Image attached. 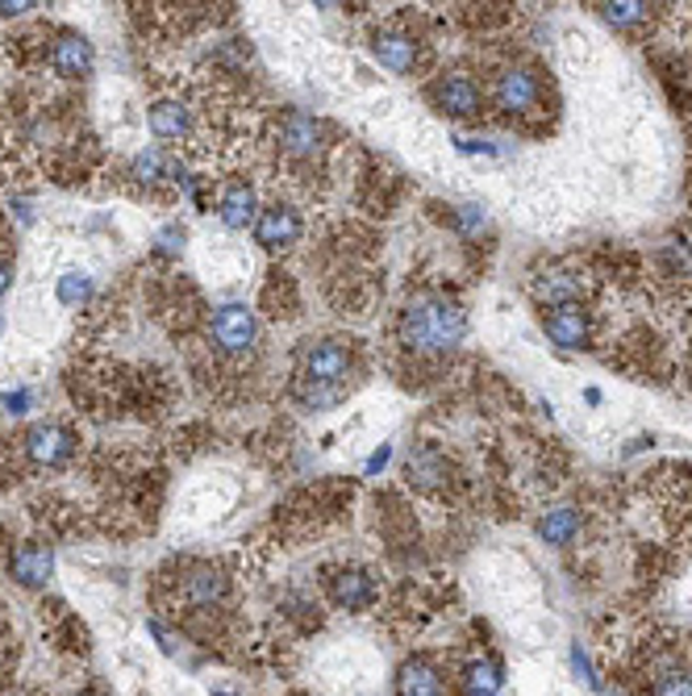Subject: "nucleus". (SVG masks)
<instances>
[{
  "instance_id": "6",
  "label": "nucleus",
  "mask_w": 692,
  "mask_h": 696,
  "mask_svg": "<svg viewBox=\"0 0 692 696\" xmlns=\"http://www.w3.org/2000/svg\"><path fill=\"white\" fill-rule=\"evenodd\" d=\"M280 147L288 159H297V163H318L321 154H326V147H330V133H326V126H321L318 117L309 114H288L280 126Z\"/></svg>"
},
{
  "instance_id": "16",
  "label": "nucleus",
  "mask_w": 692,
  "mask_h": 696,
  "mask_svg": "<svg viewBox=\"0 0 692 696\" xmlns=\"http://www.w3.org/2000/svg\"><path fill=\"white\" fill-rule=\"evenodd\" d=\"M51 63H55V72L63 79H79L93 72V42L84 39V34H72V30H63L51 46Z\"/></svg>"
},
{
  "instance_id": "26",
  "label": "nucleus",
  "mask_w": 692,
  "mask_h": 696,
  "mask_svg": "<svg viewBox=\"0 0 692 696\" xmlns=\"http://www.w3.org/2000/svg\"><path fill=\"white\" fill-rule=\"evenodd\" d=\"M455 229L464 238H480V229H488V213L480 205H459L455 208Z\"/></svg>"
},
{
  "instance_id": "28",
  "label": "nucleus",
  "mask_w": 692,
  "mask_h": 696,
  "mask_svg": "<svg viewBox=\"0 0 692 696\" xmlns=\"http://www.w3.org/2000/svg\"><path fill=\"white\" fill-rule=\"evenodd\" d=\"M572 667H576V672H581V676H584V684H588V688H593V693H605V684H600V676H597V672H593V658L584 655L581 646H572Z\"/></svg>"
},
{
  "instance_id": "27",
  "label": "nucleus",
  "mask_w": 692,
  "mask_h": 696,
  "mask_svg": "<svg viewBox=\"0 0 692 696\" xmlns=\"http://www.w3.org/2000/svg\"><path fill=\"white\" fill-rule=\"evenodd\" d=\"M93 292V283H88V276H79V271H72V276H63V283H58V297L72 304V301H84Z\"/></svg>"
},
{
  "instance_id": "32",
  "label": "nucleus",
  "mask_w": 692,
  "mask_h": 696,
  "mask_svg": "<svg viewBox=\"0 0 692 696\" xmlns=\"http://www.w3.org/2000/svg\"><path fill=\"white\" fill-rule=\"evenodd\" d=\"M388 454H393L388 447H380V451H375L372 459H368V475H375V471L384 468V463H388Z\"/></svg>"
},
{
  "instance_id": "24",
  "label": "nucleus",
  "mask_w": 692,
  "mask_h": 696,
  "mask_svg": "<svg viewBox=\"0 0 692 696\" xmlns=\"http://www.w3.org/2000/svg\"><path fill=\"white\" fill-rule=\"evenodd\" d=\"M651 696H692V672L689 667H663L651 679Z\"/></svg>"
},
{
  "instance_id": "31",
  "label": "nucleus",
  "mask_w": 692,
  "mask_h": 696,
  "mask_svg": "<svg viewBox=\"0 0 692 696\" xmlns=\"http://www.w3.org/2000/svg\"><path fill=\"white\" fill-rule=\"evenodd\" d=\"M34 4L30 0H0V18H21V13H30Z\"/></svg>"
},
{
  "instance_id": "20",
  "label": "nucleus",
  "mask_w": 692,
  "mask_h": 696,
  "mask_svg": "<svg viewBox=\"0 0 692 696\" xmlns=\"http://www.w3.org/2000/svg\"><path fill=\"white\" fill-rule=\"evenodd\" d=\"M147 121L155 138H184L188 126H192V114H188L180 100H159Z\"/></svg>"
},
{
  "instance_id": "8",
  "label": "nucleus",
  "mask_w": 692,
  "mask_h": 696,
  "mask_svg": "<svg viewBox=\"0 0 692 696\" xmlns=\"http://www.w3.org/2000/svg\"><path fill=\"white\" fill-rule=\"evenodd\" d=\"M584 276L572 267H546L530 280V292L543 309H560V304H584Z\"/></svg>"
},
{
  "instance_id": "13",
  "label": "nucleus",
  "mask_w": 692,
  "mask_h": 696,
  "mask_svg": "<svg viewBox=\"0 0 692 696\" xmlns=\"http://www.w3.org/2000/svg\"><path fill=\"white\" fill-rule=\"evenodd\" d=\"M396 696H447V676L434 658H409L396 672Z\"/></svg>"
},
{
  "instance_id": "18",
  "label": "nucleus",
  "mask_w": 692,
  "mask_h": 696,
  "mask_svg": "<svg viewBox=\"0 0 692 696\" xmlns=\"http://www.w3.org/2000/svg\"><path fill=\"white\" fill-rule=\"evenodd\" d=\"M505 688V667L501 658H476L464 667V693L468 696H497Z\"/></svg>"
},
{
  "instance_id": "12",
  "label": "nucleus",
  "mask_w": 692,
  "mask_h": 696,
  "mask_svg": "<svg viewBox=\"0 0 692 696\" xmlns=\"http://www.w3.org/2000/svg\"><path fill=\"white\" fill-rule=\"evenodd\" d=\"M375 592L380 588H375L372 571H363V567H338L330 576V601L347 613H363L368 604H375Z\"/></svg>"
},
{
  "instance_id": "14",
  "label": "nucleus",
  "mask_w": 692,
  "mask_h": 696,
  "mask_svg": "<svg viewBox=\"0 0 692 696\" xmlns=\"http://www.w3.org/2000/svg\"><path fill=\"white\" fill-rule=\"evenodd\" d=\"M184 597L192 609H213V604H222L230 597V576L213 564L192 567L184 576Z\"/></svg>"
},
{
  "instance_id": "11",
  "label": "nucleus",
  "mask_w": 692,
  "mask_h": 696,
  "mask_svg": "<svg viewBox=\"0 0 692 696\" xmlns=\"http://www.w3.org/2000/svg\"><path fill=\"white\" fill-rule=\"evenodd\" d=\"M372 55L380 58V67H388L396 76H409L413 67L422 63V42L405 34V30H375Z\"/></svg>"
},
{
  "instance_id": "29",
  "label": "nucleus",
  "mask_w": 692,
  "mask_h": 696,
  "mask_svg": "<svg viewBox=\"0 0 692 696\" xmlns=\"http://www.w3.org/2000/svg\"><path fill=\"white\" fill-rule=\"evenodd\" d=\"M180 246H184V229L180 226H168L159 234V255H175Z\"/></svg>"
},
{
  "instance_id": "19",
  "label": "nucleus",
  "mask_w": 692,
  "mask_h": 696,
  "mask_svg": "<svg viewBox=\"0 0 692 696\" xmlns=\"http://www.w3.org/2000/svg\"><path fill=\"white\" fill-rule=\"evenodd\" d=\"M447 471H450L447 454H438L434 447H422V451L409 459V480L426 492L443 489V484H447Z\"/></svg>"
},
{
  "instance_id": "7",
  "label": "nucleus",
  "mask_w": 692,
  "mask_h": 696,
  "mask_svg": "<svg viewBox=\"0 0 692 696\" xmlns=\"http://www.w3.org/2000/svg\"><path fill=\"white\" fill-rule=\"evenodd\" d=\"M546 339L560 351H584L593 342V318L584 304H560V309H543Z\"/></svg>"
},
{
  "instance_id": "4",
  "label": "nucleus",
  "mask_w": 692,
  "mask_h": 696,
  "mask_svg": "<svg viewBox=\"0 0 692 696\" xmlns=\"http://www.w3.org/2000/svg\"><path fill=\"white\" fill-rule=\"evenodd\" d=\"M209 334H213V342H217V351H222V355L243 358V355H251V351H255V342H259V321H255V313H251L246 304L230 301L213 313V321H209Z\"/></svg>"
},
{
  "instance_id": "21",
  "label": "nucleus",
  "mask_w": 692,
  "mask_h": 696,
  "mask_svg": "<svg viewBox=\"0 0 692 696\" xmlns=\"http://www.w3.org/2000/svg\"><path fill=\"white\" fill-rule=\"evenodd\" d=\"M539 534H543L551 546H567V543H576V534H581V513L572 505H560V508H551L543 522H539Z\"/></svg>"
},
{
  "instance_id": "30",
  "label": "nucleus",
  "mask_w": 692,
  "mask_h": 696,
  "mask_svg": "<svg viewBox=\"0 0 692 696\" xmlns=\"http://www.w3.org/2000/svg\"><path fill=\"white\" fill-rule=\"evenodd\" d=\"M30 400H34V393H30V388H18V393H4V409H9V414L18 417V414H25V409H30Z\"/></svg>"
},
{
  "instance_id": "5",
  "label": "nucleus",
  "mask_w": 692,
  "mask_h": 696,
  "mask_svg": "<svg viewBox=\"0 0 692 696\" xmlns=\"http://www.w3.org/2000/svg\"><path fill=\"white\" fill-rule=\"evenodd\" d=\"M430 105L443 117L468 121V117H480V109H485V88H480L468 72H447V76L434 79Z\"/></svg>"
},
{
  "instance_id": "33",
  "label": "nucleus",
  "mask_w": 692,
  "mask_h": 696,
  "mask_svg": "<svg viewBox=\"0 0 692 696\" xmlns=\"http://www.w3.org/2000/svg\"><path fill=\"white\" fill-rule=\"evenodd\" d=\"M9 280H13V276H9V267L0 264V297H4V288H9Z\"/></svg>"
},
{
  "instance_id": "17",
  "label": "nucleus",
  "mask_w": 692,
  "mask_h": 696,
  "mask_svg": "<svg viewBox=\"0 0 692 696\" xmlns=\"http://www.w3.org/2000/svg\"><path fill=\"white\" fill-rule=\"evenodd\" d=\"M217 217H222L230 229H246L255 217H259V201H255V189L238 180V184H230L222 192V201H217Z\"/></svg>"
},
{
  "instance_id": "10",
  "label": "nucleus",
  "mask_w": 692,
  "mask_h": 696,
  "mask_svg": "<svg viewBox=\"0 0 692 696\" xmlns=\"http://www.w3.org/2000/svg\"><path fill=\"white\" fill-rule=\"evenodd\" d=\"M255 238L263 250H288L300 243V213L292 205H267L255 217Z\"/></svg>"
},
{
  "instance_id": "25",
  "label": "nucleus",
  "mask_w": 692,
  "mask_h": 696,
  "mask_svg": "<svg viewBox=\"0 0 692 696\" xmlns=\"http://www.w3.org/2000/svg\"><path fill=\"white\" fill-rule=\"evenodd\" d=\"M663 264H668V271H672V276H684V280H692V243H689V238H672V243L663 246Z\"/></svg>"
},
{
  "instance_id": "15",
  "label": "nucleus",
  "mask_w": 692,
  "mask_h": 696,
  "mask_svg": "<svg viewBox=\"0 0 692 696\" xmlns=\"http://www.w3.org/2000/svg\"><path fill=\"white\" fill-rule=\"evenodd\" d=\"M9 567H13V580L21 588H42V583L51 580V571H55V550L42 543H21L13 550Z\"/></svg>"
},
{
  "instance_id": "3",
  "label": "nucleus",
  "mask_w": 692,
  "mask_h": 696,
  "mask_svg": "<svg viewBox=\"0 0 692 696\" xmlns=\"http://www.w3.org/2000/svg\"><path fill=\"white\" fill-rule=\"evenodd\" d=\"M347 376H355V351L342 339H321L309 342L300 351V384H313V388H338Z\"/></svg>"
},
{
  "instance_id": "9",
  "label": "nucleus",
  "mask_w": 692,
  "mask_h": 696,
  "mask_svg": "<svg viewBox=\"0 0 692 696\" xmlns=\"http://www.w3.org/2000/svg\"><path fill=\"white\" fill-rule=\"evenodd\" d=\"M25 454L34 468H63L75 454V433L55 426V421H42L25 433Z\"/></svg>"
},
{
  "instance_id": "22",
  "label": "nucleus",
  "mask_w": 692,
  "mask_h": 696,
  "mask_svg": "<svg viewBox=\"0 0 692 696\" xmlns=\"http://www.w3.org/2000/svg\"><path fill=\"white\" fill-rule=\"evenodd\" d=\"M134 175H138L142 184H159V180H168V175L175 180V184H184V171L175 168L159 147H150V151H142L138 159H134Z\"/></svg>"
},
{
  "instance_id": "1",
  "label": "nucleus",
  "mask_w": 692,
  "mask_h": 696,
  "mask_svg": "<svg viewBox=\"0 0 692 696\" xmlns=\"http://www.w3.org/2000/svg\"><path fill=\"white\" fill-rule=\"evenodd\" d=\"M468 339V309L447 292H417L401 309V342L422 358L455 355Z\"/></svg>"
},
{
  "instance_id": "23",
  "label": "nucleus",
  "mask_w": 692,
  "mask_h": 696,
  "mask_svg": "<svg viewBox=\"0 0 692 696\" xmlns=\"http://www.w3.org/2000/svg\"><path fill=\"white\" fill-rule=\"evenodd\" d=\"M597 13L614 30H635V25H642L647 21V4H638V0H614V4H597Z\"/></svg>"
},
{
  "instance_id": "2",
  "label": "nucleus",
  "mask_w": 692,
  "mask_h": 696,
  "mask_svg": "<svg viewBox=\"0 0 692 696\" xmlns=\"http://www.w3.org/2000/svg\"><path fill=\"white\" fill-rule=\"evenodd\" d=\"M543 76L539 67L530 63H505L497 76H492V100L505 117H530L543 109Z\"/></svg>"
},
{
  "instance_id": "34",
  "label": "nucleus",
  "mask_w": 692,
  "mask_h": 696,
  "mask_svg": "<svg viewBox=\"0 0 692 696\" xmlns=\"http://www.w3.org/2000/svg\"><path fill=\"white\" fill-rule=\"evenodd\" d=\"M213 696H230V693H222V688H213Z\"/></svg>"
}]
</instances>
